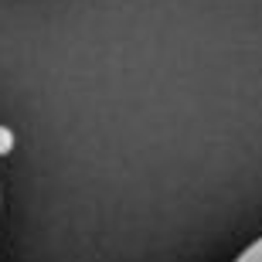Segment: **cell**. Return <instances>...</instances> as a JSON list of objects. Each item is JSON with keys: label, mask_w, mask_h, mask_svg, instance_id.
<instances>
[{"label": "cell", "mask_w": 262, "mask_h": 262, "mask_svg": "<svg viewBox=\"0 0 262 262\" xmlns=\"http://www.w3.org/2000/svg\"><path fill=\"white\" fill-rule=\"evenodd\" d=\"M235 262H262V235L259 238H255L252 245H249V249H242V252H238V259Z\"/></svg>", "instance_id": "6da1fadb"}]
</instances>
